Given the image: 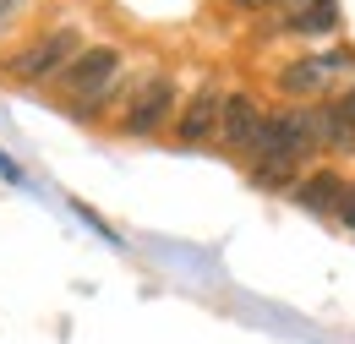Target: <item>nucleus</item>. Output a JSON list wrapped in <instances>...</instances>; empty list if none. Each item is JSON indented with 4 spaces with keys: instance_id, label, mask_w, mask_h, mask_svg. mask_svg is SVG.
<instances>
[{
    "instance_id": "obj_1",
    "label": "nucleus",
    "mask_w": 355,
    "mask_h": 344,
    "mask_svg": "<svg viewBox=\"0 0 355 344\" xmlns=\"http://www.w3.org/2000/svg\"><path fill=\"white\" fill-rule=\"evenodd\" d=\"M77 55H83V28H77V22H60V28L39 33L28 49H17V55L6 60V77L22 83V87H49Z\"/></svg>"
},
{
    "instance_id": "obj_2",
    "label": "nucleus",
    "mask_w": 355,
    "mask_h": 344,
    "mask_svg": "<svg viewBox=\"0 0 355 344\" xmlns=\"http://www.w3.org/2000/svg\"><path fill=\"white\" fill-rule=\"evenodd\" d=\"M175 110H180V87L170 71H148L137 77L132 98L121 104V131L126 137H159L164 126H175Z\"/></svg>"
},
{
    "instance_id": "obj_3",
    "label": "nucleus",
    "mask_w": 355,
    "mask_h": 344,
    "mask_svg": "<svg viewBox=\"0 0 355 344\" xmlns=\"http://www.w3.org/2000/svg\"><path fill=\"white\" fill-rule=\"evenodd\" d=\"M345 71H355L350 49H317V55L284 60V66L273 71V87H279L284 98H317V93H328V87L339 83Z\"/></svg>"
},
{
    "instance_id": "obj_4",
    "label": "nucleus",
    "mask_w": 355,
    "mask_h": 344,
    "mask_svg": "<svg viewBox=\"0 0 355 344\" xmlns=\"http://www.w3.org/2000/svg\"><path fill=\"white\" fill-rule=\"evenodd\" d=\"M219 110H224V87H214V83H202L186 104L175 110V142L180 148H208L214 137H219Z\"/></svg>"
},
{
    "instance_id": "obj_5",
    "label": "nucleus",
    "mask_w": 355,
    "mask_h": 344,
    "mask_svg": "<svg viewBox=\"0 0 355 344\" xmlns=\"http://www.w3.org/2000/svg\"><path fill=\"white\" fill-rule=\"evenodd\" d=\"M263 104L252 98V93H224V110H219V148H230V153H252V142H257V131H263Z\"/></svg>"
},
{
    "instance_id": "obj_6",
    "label": "nucleus",
    "mask_w": 355,
    "mask_h": 344,
    "mask_svg": "<svg viewBox=\"0 0 355 344\" xmlns=\"http://www.w3.org/2000/svg\"><path fill=\"white\" fill-rule=\"evenodd\" d=\"M339 0H306V6H284L273 22L263 28V39L273 33H290V39H328V33H339Z\"/></svg>"
},
{
    "instance_id": "obj_7",
    "label": "nucleus",
    "mask_w": 355,
    "mask_h": 344,
    "mask_svg": "<svg viewBox=\"0 0 355 344\" xmlns=\"http://www.w3.org/2000/svg\"><path fill=\"white\" fill-rule=\"evenodd\" d=\"M345 191H350V180L345 175H334V170H306L301 175V186L290 191L306 214H322V218H334L339 214V203H345Z\"/></svg>"
},
{
    "instance_id": "obj_8",
    "label": "nucleus",
    "mask_w": 355,
    "mask_h": 344,
    "mask_svg": "<svg viewBox=\"0 0 355 344\" xmlns=\"http://www.w3.org/2000/svg\"><path fill=\"white\" fill-rule=\"evenodd\" d=\"M317 137H322V153L334 148V153H350L355 159V115H350L345 98H334V104L317 110Z\"/></svg>"
},
{
    "instance_id": "obj_9",
    "label": "nucleus",
    "mask_w": 355,
    "mask_h": 344,
    "mask_svg": "<svg viewBox=\"0 0 355 344\" xmlns=\"http://www.w3.org/2000/svg\"><path fill=\"white\" fill-rule=\"evenodd\" d=\"M273 6H284V0H230V11H246V17H257V11H273Z\"/></svg>"
},
{
    "instance_id": "obj_10",
    "label": "nucleus",
    "mask_w": 355,
    "mask_h": 344,
    "mask_svg": "<svg viewBox=\"0 0 355 344\" xmlns=\"http://www.w3.org/2000/svg\"><path fill=\"white\" fill-rule=\"evenodd\" d=\"M339 224H345V230H355V180H350V191H345V203H339Z\"/></svg>"
},
{
    "instance_id": "obj_11",
    "label": "nucleus",
    "mask_w": 355,
    "mask_h": 344,
    "mask_svg": "<svg viewBox=\"0 0 355 344\" xmlns=\"http://www.w3.org/2000/svg\"><path fill=\"white\" fill-rule=\"evenodd\" d=\"M22 6H28V0H0V33H6V22H11Z\"/></svg>"
},
{
    "instance_id": "obj_12",
    "label": "nucleus",
    "mask_w": 355,
    "mask_h": 344,
    "mask_svg": "<svg viewBox=\"0 0 355 344\" xmlns=\"http://www.w3.org/2000/svg\"><path fill=\"white\" fill-rule=\"evenodd\" d=\"M0 175H6V180H22V175H17V164H6V153H0Z\"/></svg>"
},
{
    "instance_id": "obj_13",
    "label": "nucleus",
    "mask_w": 355,
    "mask_h": 344,
    "mask_svg": "<svg viewBox=\"0 0 355 344\" xmlns=\"http://www.w3.org/2000/svg\"><path fill=\"white\" fill-rule=\"evenodd\" d=\"M345 104H350V115H355V87H350V93H345Z\"/></svg>"
},
{
    "instance_id": "obj_14",
    "label": "nucleus",
    "mask_w": 355,
    "mask_h": 344,
    "mask_svg": "<svg viewBox=\"0 0 355 344\" xmlns=\"http://www.w3.org/2000/svg\"><path fill=\"white\" fill-rule=\"evenodd\" d=\"M284 6H306V0H284Z\"/></svg>"
}]
</instances>
